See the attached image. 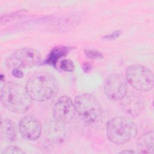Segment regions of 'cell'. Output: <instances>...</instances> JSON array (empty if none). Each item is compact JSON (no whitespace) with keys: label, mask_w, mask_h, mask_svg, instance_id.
Listing matches in <instances>:
<instances>
[{"label":"cell","mask_w":154,"mask_h":154,"mask_svg":"<svg viewBox=\"0 0 154 154\" xmlns=\"http://www.w3.org/2000/svg\"><path fill=\"white\" fill-rule=\"evenodd\" d=\"M65 124L55 119L48 121L45 126L46 138L52 143H63L67 137V129Z\"/></svg>","instance_id":"10"},{"label":"cell","mask_w":154,"mask_h":154,"mask_svg":"<svg viewBox=\"0 0 154 154\" xmlns=\"http://www.w3.org/2000/svg\"><path fill=\"white\" fill-rule=\"evenodd\" d=\"M76 112L80 119L87 123L97 122L102 112L101 105L95 96L90 93L79 94L75 98Z\"/></svg>","instance_id":"4"},{"label":"cell","mask_w":154,"mask_h":154,"mask_svg":"<svg viewBox=\"0 0 154 154\" xmlns=\"http://www.w3.org/2000/svg\"><path fill=\"white\" fill-rule=\"evenodd\" d=\"M1 154H22L25 153V152L20 147L16 146H9L4 148Z\"/></svg>","instance_id":"15"},{"label":"cell","mask_w":154,"mask_h":154,"mask_svg":"<svg viewBox=\"0 0 154 154\" xmlns=\"http://www.w3.org/2000/svg\"><path fill=\"white\" fill-rule=\"evenodd\" d=\"M19 129L21 136L24 139L34 141L40 137L42 132V126L37 118L27 115L23 117L19 121Z\"/></svg>","instance_id":"9"},{"label":"cell","mask_w":154,"mask_h":154,"mask_svg":"<svg viewBox=\"0 0 154 154\" xmlns=\"http://www.w3.org/2000/svg\"><path fill=\"white\" fill-rule=\"evenodd\" d=\"M140 96L134 93L126 94L121 100L125 111L132 116L138 114L143 108V102Z\"/></svg>","instance_id":"11"},{"label":"cell","mask_w":154,"mask_h":154,"mask_svg":"<svg viewBox=\"0 0 154 154\" xmlns=\"http://www.w3.org/2000/svg\"><path fill=\"white\" fill-rule=\"evenodd\" d=\"M26 88L32 100L44 102L53 97L58 92V85L55 78L51 73L40 72L28 80Z\"/></svg>","instance_id":"2"},{"label":"cell","mask_w":154,"mask_h":154,"mask_svg":"<svg viewBox=\"0 0 154 154\" xmlns=\"http://www.w3.org/2000/svg\"><path fill=\"white\" fill-rule=\"evenodd\" d=\"M137 132L136 124L128 117H114L107 123V137L111 142L114 144L126 143L135 138Z\"/></svg>","instance_id":"3"},{"label":"cell","mask_w":154,"mask_h":154,"mask_svg":"<svg viewBox=\"0 0 154 154\" xmlns=\"http://www.w3.org/2000/svg\"><path fill=\"white\" fill-rule=\"evenodd\" d=\"M125 78L131 87L140 91H149L154 85L152 72L142 65L133 64L129 66L126 71Z\"/></svg>","instance_id":"5"},{"label":"cell","mask_w":154,"mask_h":154,"mask_svg":"<svg viewBox=\"0 0 154 154\" xmlns=\"http://www.w3.org/2000/svg\"><path fill=\"white\" fill-rule=\"evenodd\" d=\"M153 132L148 131L142 134L137 140V146L140 153H153Z\"/></svg>","instance_id":"13"},{"label":"cell","mask_w":154,"mask_h":154,"mask_svg":"<svg viewBox=\"0 0 154 154\" xmlns=\"http://www.w3.org/2000/svg\"><path fill=\"white\" fill-rule=\"evenodd\" d=\"M60 69L64 71L71 72H73L75 69V66L73 61L69 59H64L61 61L60 64Z\"/></svg>","instance_id":"16"},{"label":"cell","mask_w":154,"mask_h":154,"mask_svg":"<svg viewBox=\"0 0 154 154\" xmlns=\"http://www.w3.org/2000/svg\"><path fill=\"white\" fill-rule=\"evenodd\" d=\"M11 73L12 75L17 78H22L23 76V73L21 69H14L11 70Z\"/></svg>","instance_id":"20"},{"label":"cell","mask_w":154,"mask_h":154,"mask_svg":"<svg viewBox=\"0 0 154 154\" xmlns=\"http://www.w3.org/2000/svg\"><path fill=\"white\" fill-rule=\"evenodd\" d=\"M76 114L74 103L67 96L60 97L54 105L52 115L54 119L67 123L73 120Z\"/></svg>","instance_id":"8"},{"label":"cell","mask_w":154,"mask_h":154,"mask_svg":"<svg viewBox=\"0 0 154 154\" xmlns=\"http://www.w3.org/2000/svg\"><path fill=\"white\" fill-rule=\"evenodd\" d=\"M103 90L106 97L112 100H121L128 94V83L122 75H109L104 82Z\"/></svg>","instance_id":"7"},{"label":"cell","mask_w":154,"mask_h":154,"mask_svg":"<svg viewBox=\"0 0 154 154\" xmlns=\"http://www.w3.org/2000/svg\"><path fill=\"white\" fill-rule=\"evenodd\" d=\"M84 54L90 59H102L103 58L102 54L94 49H85L84 50Z\"/></svg>","instance_id":"17"},{"label":"cell","mask_w":154,"mask_h":154,"mask_svg":"<svg viewBox=\"0 0 154 154\" xmlns=\"http://www.w3.org/2000/svg\"><path fill=\"white\" fill-rule=\"evenodd\" d=\"M1 101L8 110L18 114L26 112L30 108L32 99L26 87L15 82H8L1 88Z\"/></svg>","instance_id":"1"},{"label":"cell","mask_w":154,"mask_h":154,"mask_svg":"<svg viewBox=\"0 0 154 154\" xmlns=\"http://www.w3.org/2000/svg\"><path fill=\"white\" fill-rule=\"evenodd\" d=\"M92 69V66L88 62H85L82 64V69L85 73L89 72Z\"/></svg>","instance_id":"21"},{"label":"cell","mask_w":154,"mask_h":154,"mask_svg":"<svg viewBox=\"0 0 154 154\" xmlns=\"http://www.w3.org/2000/svg\"><path fill=\"white\" fill-rule=\"evenodd\" d=\"M72 49V47L66 46H58L54 48L46 57L44 63L56 66L58 60L67 55Z\"/></svg>","instance_id":"14"},{"label":"cell","mask_w":154,"mask_h":154,"mask_svg":"<svg viewBox=\"0 0 154 154\" xmlns=\"http://www.w3.org/2000/svg\"><path fill=\"white\" fill-rule=\"evenodd\" d=\"M120 153H135V152L132 150H124V151L120 152Z\"/></svg>","instance_id":"22"},{"label":"cell","mask_w":154,"mask_h":154,"mask_svg":"<svg viewBox=\"0 0 154 154\" xmlns=\"http://www.w3.org/2000/svg\"><path fill=\"white\" fill-rule=\"evenodd\" d=\"M1 138L6 142L11 143L17 138V131L14 122L10 119H5L1 123Z\"/></svg>","instance_id":"12"},{"label":"cell","mask_w":154,"mask_h":154,"mask_svg":"<svg viewBox=\"0 0 154 154\" xmlns=\"http://www.w3.org/2000/svg\"><path fill=\"white\" fill-rule=\"evenodd\" d=\"M41 61L40 52L33 48H23L11 53L6 60L10 69L30 68L37 65Z\"/></svg>","instance_id":"6"},{"label":"cell","mask_w":154,"mask_h":154,"mask_svg":"<svg viewBox=\"0 0 154 154\" xmlns=\"http://www.w3.org/2000/svg\"><path fill=\"white\" fill-rule=\"evenodd\" d=\"M121 33H122V31L118 30V31L113 32L112 33H111L110 34L104 36L103 38L107 40H115L117 38H118L121 35Z\"/></svg>","instance_id":"19"},{"label":"cell","mask_w":154,"mask_h":154,"mask_svg":"<svg viewBox=\"0 0 154 154\" xmlns=\"http://www.w3.org/2000/svg\"><path fill=\"white\" fill-rule=\"evenodd\" d=\"M22 13V11H18V12H16L14 13L13 14H6L4 16H2L1 18V23L2 24L3 23H5L7 21L13 20L14 19H15L16 17H17L18 16H19Z\"/></svg>","instance_id":"18"}]
</instances>
